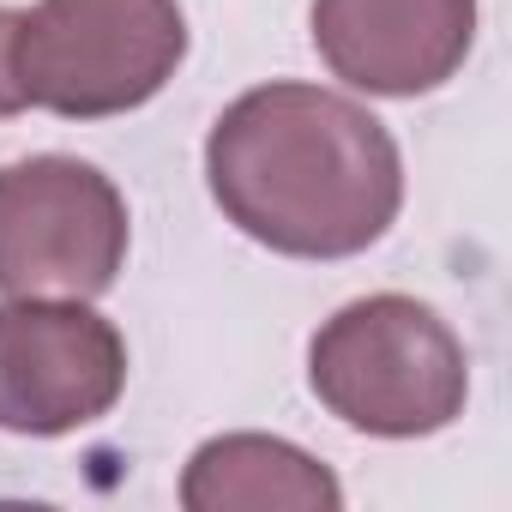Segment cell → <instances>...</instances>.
<instances>
[{"mask_svg": "<svg viewBox=\"0 0 512 512\" xmlns=\"http://www.w3.org/2000/svg\"><path fill=\"white\" fill-rule=\"evenodd\" d=\"M205 187L223 223L284 260H356L398 223L404 157L356 97L272 79L211 121Z\"/></svg>", "mask_w": 512, "mask_h": 512, "instance_id": "obj_1", "label": "cell"}, {"mask_svg": "<svg viewBox=\"0 0 512 512\" xmlns=\"http://www.w3.org/2000/svg\"><path fill=\"white\" fill-rule=\"evenodd\" d=\"M308 386L356 434L428 440L464 416L470 356L428 302L380 290V296L344 302L314 332Z\"/></svg>", "mask_w": 512, "mask_h": 512, "instance_id": "obj_2", "label": "cell"}, {"mask_svg": "<svg viewBox=\"0 0 512 512\" xmlns=\"http://www.w3.org/2000/svg\"><path fill=\"white\" fill-rule=\"evenodd\" d=\"M187 61L181 0H37L19 13L13 67L31 109L109 121L145 109Z\"/></svg>", "mask_w": 512, "mask_h": 512, "instance_id": "obj_3", "label": "cell"}, {"mask_svg": "<svg viewBox=\"0 0 512 512\" xmlns=\"http://www.w3.org/2000/svg\"><path fill=\"white\" fill-rule=\"evenodd\" d=\"M121 187L67 151L0 163V296L97 302L127 266Z\"/></svg>", "mask_w": 512, "mask_h": 512, "instance_id": "obj_4", "label": "cell"}, {"mask_svg": "<svg viewBox=\"0 0 512 512\" xmlns=\"http://www.w3.org/2000/svg\"><path fill=\"white\" fill-rule=\"evenodd\" d=\"M127 392V338L91 302L7 296L0 302V428L61 440L103 422Z\"/></svg>", "mask_w": 512, "mask_h": 512, "instance_id": "obj_5", "label": "cell"}, {"mask_svg": "<svg viewBox=\"0 0 512 512\" xmlns=\"http://www.w3.org/2000/svg\"><path fill=\"white\" fill-rule=\"evenodd\" d=\"M314 49L350 91L428 97L476 49V0H314Z\"/></svg>", "mask_w": 512, "mask_h": 512, "instance_id": "obj_6", "label": "cell"}, {"mask_svg": "<svg viewBox=\"0 0 512 512\" xmlns=\"http://www.w3.org/2000/svg\"><path fill=\"white\" fill-rule=\"evenodd\" d=\"M187 512H338V476L278 434H211L181 470Z\"/></svg>", "mask_w": 512, "mask_h": 512, "instance_id": "obj_7", "label": "cell"}, {"mask_svg": "<svg viewBox=\"0 0 512 512\" xmlns=\"http://www.w3.org/2000/svg\"><path fill=\"white\" fill-rule=\"evenodd\" d=\"M13 43H19V13L0 7V121H13L25 103V85H19V67H13Z\"/></svg>", "mask_w": 512, "mask_h": 512, "instance_id": "obj_8", "label": "cell"}]
</instances>
